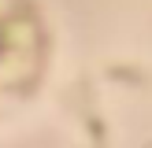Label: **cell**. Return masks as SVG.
<instances>
[{"label":"cell","instance_id":"1","mask_svg":"<svg viewBox=\"0 0 152 148\" xmlns=\"http://www.w3.org/2000/svg\"><path fill=\"white\" fill-rule=\"evenodd\" d=\"M37 59V22L22 0H0V89L15 85L19 70L34 74Z\"/></svg>","mask_w":152,"mask_h":148}]
</instances>
